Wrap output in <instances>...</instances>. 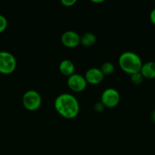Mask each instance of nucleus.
<instances>
[{
	"label": "nucleus",
	"instance_id": "18",
	"mask_svg": "<svg viewBox=\"0 0 155 155\" xmlns=\"http://www.w3.org/2000/svg\"><path fill=\"white\" fill-rule=\"evenodd\" d=\"M151 119H152V120H153V122L155 123V110H153V112H152V114H151Z\"/></svg>",
	"mask_w": 155,
	"mask_h": 155
},
{
	"label": "nucleus",
	"instance_id": "10",
	"mask_svg": "<svg viewBox=\"0 0 155 155\" xmlns=\"http://www.w3.org/2000/svg\"><path fill=\"white\" fill-rule=\"evenodd\" d=\"M140 72L141 73L144 79H155V62L147 61L143 64Z\"/></svg>",
	"mask_w": 155,
	"mask_h": 155
},
{
	"label": "nucleus",
	"instance_id": "9",
	"mask_svg": "<svg viewBox=\"0 0 155 155\" xmlns=\"http://www.w3.org/2000/svg\"><path fill=\"white\" fill-rule=\"evenodd\" d=\"M59 69L62 75L69 77L70 76L74 74L75 68H74V63L71 60L65 59L60 62L59 65Z\"/></svg>",
	"mask_w": 155,
	"mask_h": 155
},
{
	"label": "nucleus",
	"instance_id": "12",
	"mask_svg": "<svg viewBox=\"0 0 155 155\" xmlns=\"http://www.w3.org/2000/svg\"><path fill=\"white\" fill-rule=\"evenodd\" d=\"M100 71H102L103 74L105 76H109L112 75L115 71V66L112 62H105L100 67Z\"/></svg>",
	"mask_w": 155,
	"mask_h": 155
},
{
	"label": "nucleus",
	"instance_id": "6",
	"mask_svg": "<svg viewBox=\"0 0 155 155\" xmlns=\"http://www.w3.org/2000/svg\"><path fill=\"white\" fill-rule=\"evenodd\" d=\"M67 84L68 88L73 92H81L86 89L88 83L84 76L78 74H74L68 77Z\"/></svg>",
	"mask_w": 155,
	"mask_h": 155
},
{
	"label": "nucleus",
	"instance_id": "16",
	"mask_svg": "<svg viewBox=\"0 0 155 155\" xmlns=\"http://www.w3.org/2000/svg\"><path fill=\"white\" fill-rule=\"evenodd\" d=\"M105 106L103 105V103L101 101H99V102H97L94 105V109L95 111L97 112H101L104 110Z\"/></svg>",
	"mask_w": 155,
	"mask_h": 155
},
{
	"label": "nucleus",
	"instance_id": "19",
	"mask_svg": "<svg viewBox=\"0 0 155 155\" xmlns=\"http://www.w3.org/2000/svg\"><path fill=\"white\" fill-rule=\"evenodd\" d=\"M93 2H94V3H102L103 2V0H99V1H92Z\"/></svg>",
	"mask_w": 155,
	"mask_h": 155
},
{
	"label": "nucleus",
	"instance_id": "7",
	"mask_svg": "<svg viewBox=\"0 0 155 155\" xmlns=\"http://www.w3.org/2000/svg\"><path fill=\"white\" fill-rule=\"evenodd\" d=\"M80 40L81 36L74 30H67L61 36L62 43L67 48H75L80 45Z\"/></svg>",
	"mask_w": 155,
	"mask_h": 155
},
{
	"label": "nucleus",
	"instance_id": "4",
	"mask_svg": "<svg viewBox=\"0 0 155 155\" xmlns=\"http://www.w3.org/2000/svg\"><path fill=\"white\" fill-rule=\"evenodd\" d=\"M17 68V60L14 54L6 51H0V74L9 75Z\"/></svg>",
	"mask_w": 155,
	"mask_h": 155
},
{
	"label": "nucleus",
	"instance_id": "17",
	"mask_svg": "<svg viewBox=\"0 0 155 155\" xmlns=\"http://www.w3.org/2000/svg\"><path fill=\"white\" fill-rule=\"evenodd\" d=\"M150 20L151 23L155 25V8L150 12Z\"/></svg>",
	"mask_w": 155,
	"mask_h": 155
},
{
	"label": "nucleus",
	"instance_id": "11",
	"mask_svg": "<svg viewBox=\"0 0 155 155\" xmlns=\"http://www.w3.org/2000/svg\"><path fill=\"white\" fill-rule=\"evenodd\" d=\"M96 41H97V37H96L95 35L93 33L88 32V33H84L82 36H81L80 44L83 46L90 47L94 45Z\"/></svg>",
	"mask_w": 155,
	"mask_h": 155
},
{
	"label": "nucleus",
	"instance_id": "8",
	"mask_svg": "<svg viewBox=\"0 0 155 155\" xmlns=\"http://www.w3.org/2000/svg\"><path fill=\"white\" fill-rule=\"evenodd\" d=\"M84 77L87 83L91 85L100 84L104 79V75L100 71V68H91L88 69Z\"/></svg>",
	"mask_w": 155,
	"mask_h": 155
},
{
	"label": "nucleus",
	"instance_id": "1",
	"mask_svg": "<svg viewBox=\"0 0 155 155\" xmlns=\"http://www.w3.org/2000/svg\"><path fill=\"white\" fill-rule=\"evenodd\" d=\"M54 107L59 115L68 120L75 118L80 110L78 101L70 93H62L58 95L55 99Z\"/></svg>",
	"mask_w": 155,
	"mask_h": 155
},
{
	"label": "nucleus",
	"instance_id": "15",
	"mask_svg": "<svg viewBox=\"0 0 155 155\" xmlns=\"http://www.w3.org/2000/svg\"><path fill=\"white\" fill-rule=\"evenodd\" d=\"M77 3L76 0H62L61 4L65 7H72Z\"/></svg>",
	"mask_w": 155,
	"mask_h": 155
},
{
	"label": "nucleus",
	"instance_id": "14",
	"mask_svg": "<svg viewBox=\"0 0 155 155\" xmlns=\"http://www.w3.org/2000/svg\"><path fill=\"white\" fill-rule=\"evenodd\" d=\"M8 27V21L5 16L0 15V33L4 32Z\"/></svg>",
	"mask_w": 155,
	"mask_h": 155
},
{
	"label": "nucleus",
	"instance_id": "13",
	"mask_svg": "<svg viewBox=\"0 0 155 155\" xmlns=\"http://www.w3.org/2000/svg\"><path fill=\"white\" fill-rule=\"evenodd\" d=\"M130 76H131L130 77L131 81L135 85H140L141 83H142L143 80H144V79L141 72L135 73V74H132V75Z\"/></svg>",
	"mask_w": 155,
	"mask_h": 155
},
{
	"label": "nucleus",
	"instance_id": "2",
	"mask_svg": "<svg viewBox=\"0 0 155 155\" xmlns=\"http://www.w3.org/2000/svg\"><path fill=\"white\" fill-rule=\"evenodd\" d=\"M119 65L126 74L130 75L141 71L143 63L141 58L133 51H125L119 55Z\"/></svg>",
	"mask_w": 155,
	"mask_h": 155
},
{
	"label": "nucleus",
	"instance_id": "5",
	"mask_svg": "<svg viewBox=\"0 0 155 155\" xmlns=\"http://www.w3.org/2000/svg\"><path fill=\"white\" fill-rule=\"evenodd\" d=\"M100 101L103 103L105 107L112 108L116 107L120 101V94L113 88H108L103 92Z\"/></svg>",
	"mask_w": 155,
	"mask_h": 155
},
{
	"label": "nucleus",
	"instance_id": "3",
	"mask_svg": "<svg viewBox=\"0 0 155 155\" xmlns=\"http://www.w3.org/2000/svg\"><path fill=\"white\" fill-rule=\"evenodd\" d=\"M22 103L26 110L35 111L40 107L42 104V97L36 90H27L22 97Z\"/></svg>",
	"mask_w": 155,
	"mask_h": 155
}]
</instances>
